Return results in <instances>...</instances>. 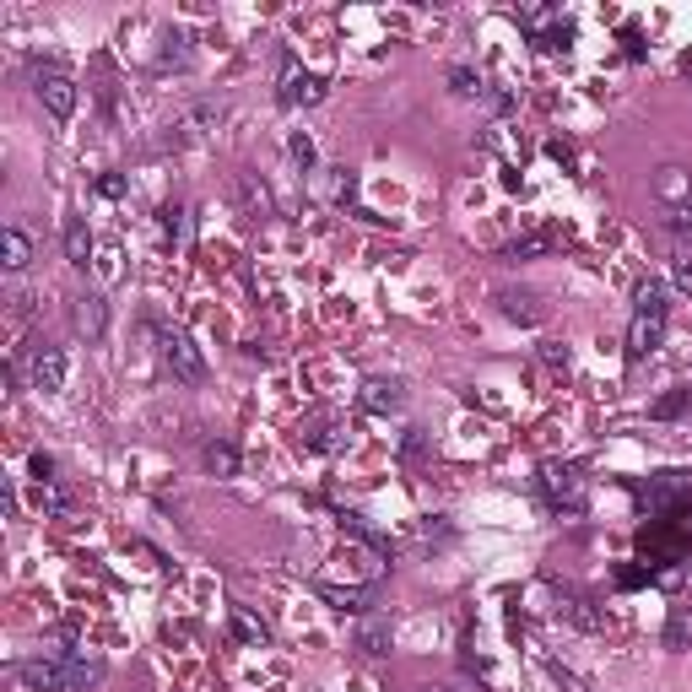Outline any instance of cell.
<instances>
[{
	"label": "cell",
	"instance_id": "obj_1",
	"mask_svg": "<svg viewBox=\"0 0 692 692\" xmlns=\"http://www.w3.org/2000/svg\"><path fill=\"white\" fill-rule=\"evenodd\" d=\"M103 676V665L92 655H49V660H28L22 682L33 692H87Z\"/></svg>",
	"mask_w": 692,
	"mask_h": 692
},
{
	"label": "cell",
	"instance_id": "obj_2",
	"mask_svg": "<svg viewBox=\"0 0 692 692\" xmlns=\"http://www.w3.org/2000/svg\"><path fill=\"white\" fill-rule=\"evenodd\" d=\"M163 363L173 368V379H184V384H201L206 379V357H201V346L184 336V330H168V336H163Z\"/></svg>",
	"mask_w": 692,
	"mask_h": 692
},
{
	"label": "cell",
	"instance_id": "obj_3",
	"mask_svg": "<svg viewBox=\"0 0 692 692\" xmlns=\"http://www.w3.org/2000/svg\"><path fill=\"white\" fill-rule=\"evenodd\" d=\"M38 103L55 119H71L76 114V82L65 71H38Z\"/></svg>",
	"mask_w": 692,
	"mask_h": 692
},
{
	"label": "cell",
	"instance_id": "obj_4",
	"mask_svg": "<svg viewBox=\"0 0 692 692\" xmlns=\"http://www.w3.org/2000/svg\"><path fill=\"white\" fill-rule=\"evenodd\" d=\"M665 341V314H633L628 325V363H644L649 352H660Z\"/></svg>",
	"mask_w": 692,
	"mask_h": 692
},
{
	"label": "cell",
	"instance_id": "obj_5",
	"mask_svg": "<svg viewBox=\"0 0 692 692\" xmlns=\"http://www.w3.org/2000/svg\"><path fill=\"white\" fill-rule=\"evenodd\" d=\"M547 498L557 503V509H568V514H579L584 509V482H579V471H547Z\"/></svg>",
	"mask_w": 692,
	"mask_h": 692
},
{
	"label": "cell",
	"instance_id": "obj_6",
	"mask_svg": "<svg viewBox=\"0 0 692 692\" xmlns=\"http://www.w3.org/2000/svg\"><path fill=\"white\" fill-rule=\"evenodd\" d=\"M276 98H282V109H298V103H319V98H325V82H319V76H309V71H287V76H282V92H276Z\"/></svg>",
	"mask_w": 692,
	"mask_h": 692
},
{
	"label": "cell",
	"instance_id": "obj_7",
	"mask_svg": "<svg viewBox=\"0 0 692 692\" xmlns=\"http://www.w3.org/2000/svg\"><path fill=\"white\" fill-rule=\"evenodd\" d=\"M33 390H44V395H60L65 390V352L44 346V352L33 357Z\"/></svg>",
	"mask_w": 692,
	"mask_h": 692
},
{
	"label": "cell",
	"instance_id": "obj_8",
	"mask_svg": "<svg viewBox=\"0 0 692 692\" xmlns=\"http://www.w3.org/2000/svg\"><path fill=\"white\" fill-rule=\"evenodd\" d=\"M76 330H82V336L87 341H98L103 336V330H109V303H103L98 298V292H87V298H76Z\"/></svg>",
	"mask_w": 692,
	"mask_h": 692
},
{
	"label": "cell",
	"instance_id": "obj_9",
	"mask_svg": "<svg viewBox=\"0 0 692 692\" xmlns=\"http://www.w3.org/2000/svg\"><path fill=\"white\" fill-rule=\"evenodd\" d=\"M655 195L665 206H687L692 201V173L687 168H660L655 173Z\"/></svg>",
	"mask_w": 692,
	"mask_h": 692
},
{
	"label": "cell",
	"instance_id": "obj_10",
	"mask_svg": "<svg viewBox=\"0 0 692 692\" xmlns=\"http://www.w3.org/2000/svg\"><path fill=\"white\" fill-rule=\"evenodd\" d=\"M65 260H71L76 271H87V265H92V233H87V217H71V222H65Z\"/></svg>",
	"mask_w": 692,
	"mask_h": 692
},
{
	"label": "cell",
	"instance_id": "obj_11",
	"mask_svg": "<svg viewBox=\"0 0 692 692\" xmlns=\"http://www.w3.org/2000/svg\"><path fill=\"white\" fill-rule=\"evenodd\" d=\"M217 119H222L217 103H195L190 114H179V119H173V130H179V136H206V130L217 125Z\"/></svg>",
	"mask_w": 692,
	"mask_h": 692
},
{
	"label": "cell",
	"instance_id": "obj_12",
	"mask_svg": "<svg viewBox=\"0 0 692 692\" xmlns=\"http://www.w3.org/2000/svg\"><path fill=\"white\" fill-rule=\"evenodd\" d=\"M363 406L368 411H395V406H401V384H395V379H368L363 384Z\"/></svg>",
	"mask_w": 692,
	"mask_h": 692
},
{
	"label": "cell",
	"instance_id": "obj_13",
	"mask_svg": "<svg viewBox=\"0 0 692 692\" xmlns=\"http://www.w3.org/2000/svg\"><path fill=\"white\" fill-rule=\"evenodd\" d=\"M633 314H665V282L660 276H644L633 287Z\"/></svg>",
	"mask_w": 692,
	"mask_h": 692
},
{
	"label": "cell",
	"instance_id": "obj_14",
	"mask_svg": "<svg viewBox=\"0 0 692 692\" xmlns=\"http://www.w3.org/2000/svg\"><path fill=\"white\" fill-rule=\"evenodd\" d=\"M28 265H33V238L22 228H6V271L17 276V271H28Z\"/></svg>",
	"mask_w": 692,
	"mask_h": 692
},
{
	"label": "cell",
	"instance_id": "obj_15",
	"mask_svg": "<svg viewBox=\"0 0 692 692\" xmlns=\"http://www.w3.org/2000/svg\"><path fill=\"white\" fill-rule=\"evenodd\" d=\"M665 649H692V606H671V622H665Z\"/></svg>",
	"mask_w": 692,
	"mask_h": 692
},
{
	"label": "cell",
	"instance_id": "obj_16",
	"mask_svg": "<svg viewBox=\"0 0 692 692\" xmlns=\"http://www.w3.org/2000/svg\"><path fill=\"white\" fill-rule=\"evenodd\" d=\"M498 303H503V314H509V319H519V325H536V319H541V309H536L530 292H498Z\"/></svg>",
	"mask_w": 692,
	"mask_h": 692
},
{
	"label": "cell",
	"instance_id": "obj_17",
	"mask_svg": "<svg viewBox=\"0 0 692 692\" xmlns=\"http://www.w3.org/2000/svg\"><path fill=\"white\" fill-rule=\"evenodd\" d=\"M547 249H552V233H525L503 249V260H536V255H547Z\"/></svg>",
	"mask_w": 692,
	"mask_h": 692
},
{
	"label": "cell",
	"instance_id": "obj_18",
	"mask_svg": "<svg viewBox=\"0 0 692 692\" xmlns=\"http://www.w3.org/2000/svg\"><path fill=\"white\" fill-rule=\"evenodd\" d=\"M357 644H363V655H390V628H384V622H363Z\"/></svg>",
	"mask_w": 692,
	"mask_h": 692
},
{
	"label": "cell",
	"instance_id": "obj_19",
	"mask_svg": "<svg viewBox=\"0 0 692 692\" xmlns=\"http://www.w3.org/2000/svg\"><path fill=\"white\" fill-rule=\"evenodd\" d=\"M206 465H211L217 476H238V449H233V444H211V449H206Z\"/></svg>",
	"mask_w": 692,
	"mask_h": 692
},
{
	"label": "cell",
	"instance_id": "obj_20",
	"mask_svg": "<svg viewBox=\"0 0 692 692\" xmlns=\"http://www.w3.org/2000/svg\"><path fill=\"white\" fill-rule=\"evenodd\" d=\"M665 228L682 238V244H692V201L687 206H665Z\"/></svg>",
	"mask_w": 692,
	"mask_h": 692
},
{
	"label": "cell",
	"instance_id": "obj_21",
	"mask_svg": "<svg viewBox=\"0 0 692 692\" xmlns=\"http://www.w3.org/2000/svg\"><path fill=\"white\" fill-rule=\"evenodd\" d=\"M287 157H292V163H298L303 173H309V168H314V141L303 136V130H292V141H287Z\"/></svg>",
	"mask_w": 692,
	"mask_h": 692
},
{
	"label": "cell",
	"instance_id": "obj_22",
	"mask_svg": "<svg viewBox=\"0 0 692 692\" xmlns=\"http://www.w3.org/2000/svg\"><path fill=\"white\" fill-rule=\"evenodd\" d=\"M319 595H325V601H336L341 611H363V601H368L363 590H336V584H319Z\"/></svg>",
	"mask_w": 692,
	"mask_h": 692
},
{
	"label": "cell",
	"instance_id": "obj_23",
	"mask_svg": "<svg viewBox=\"0 0 692 692\" xmlns=\"http://www.w3.org/2000/svg\"><path fill=\"white\" fill-rule=\"evenodd\" d=\"M233 633L249 638V644H265V622H255L249 611H233Z\"/></svg>",
	"mask_w": 692,
	"mask_h": 692
},
{
	"label": "cell",
	"instance_id": "obj_24",
	"mask_svg": "<svg viewBox=\"0 0 692 692\" xmlns=\"http://www.w3.org/2000/svg\"><path fill=\"white\" fill-rule=\"evenodd\" d=\"M671 287L692 298V255H676V260H671Z\"/></svg>",
	"mask_w": 692,
	"mask_h": 692
},
{
	"label": "cell",
	"instance_id": "obj_25",
	"mask_svg": "<svg viewBox=\"0 0 692 692\" xmlns=\"http://www.w3.org/2000/svg\"><path fill=\"white\" fill-rule=\"evenodd\" d=\"M449 82H455L460 98H482V76H471V71H449Z\"/></svg>",
	"mask_w": 692,
	"mask_h": 692
},
{
	"label": "cell",
	"instance_id": "obj_26",
	"mask_svg": "<svg viewBox=\"0 0 692 692\" xmlns=\"http://www.w3.org/2000/svg\"><path fill=\"white\" fill-rule=\"evenodd\" d=\"M692 401V384H687V390H676V395H665V401L655 406V417H676V411H682Z\"/></svg>",
	"mask_w": 692,
	"mask_h": 692
},
{
	"label": "cell",
	"instance_id": "obj_27",
	"mask_svg": "<svg viewBox=\"0 0 692 692\" xmlns=\"http://www.w3.org/2000/svg\"><path fill=\"white\" fill-rule=\"evenodd\" d=\"M98 195H109V201H119V195H125V179H119V173H103V179H98Z\"/></svg>",
	"mask_w": 692,
	"mask_h": 692
},
{
	"label": "cell",
	"instance_id": "obj_28",
	"mask_svg": "<svg viewBox=\"0 0 692 692\" xmlns=\"http://www.w3.org/2000/svg\"><path fill=\"white\" fill-rule=\"evenodd\" d=\"M552 676H557V687H563V692H590V687H584L574 671H563V665H552Z\"/></svg>",
	"mask_w": 692,
	"mask_h": 692
},
{
	"label": "cell",
	"instance_id": "obj_29",
	"mask_svg": "<svg viewBox=\"0 0 692 692\" xmlns=\"http://www.w3.org/2000/svg\"><path fill=\"white\" fill-rule=\"evenodd\" d=\"M33 476H38V482H49V476H55V460H49V455H33Z\"/></svg>",
	"mask_w": 692,
	"mask_h": 692
},
{
	"label": "cell",
	"instance_id": "obj_30",
	"mask_svg": "<svg viewBox=\"0 0 692 692\" xmlns=\"http://www.w3.org/2000/svg\"><path fill=\"white\" fill-rule=\"evenodd\" d=\"M541 357H547L552 368H568V352H563V346H547V352H541Z\"/></svg>",
	"mask_w": 692,
	"mask_h": 692
},
{
	"label": "cell",
	"instance_id": "obj_31",
	"mask_svg": "<svg viewBox=\"0 0 692 692\" xmlns=\"http://www.w3.org/2000/svg\"><path fill=\"white\" fill-rule=\"evenodd\" d=\"M422 692H449V687H422Z\"/></svg>",
	"mask_w": 692,
	"mask_h": 692
}]
</instances>
